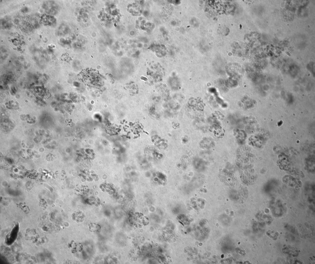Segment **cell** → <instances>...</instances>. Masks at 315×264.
I'll return each mask as SVG.
<instances>
[{
  "instance_id": "1",
  "label": "cell",
  "mask_w": 315,
  "mask_h": 264,
  "mask_svg": "<svg viewBox=\"0 0 315 264\" xmlns=\"http://www.w3.org/2000/svg\"><path fill=\"white\" fill-rule=\"evenodd\" d=\"M82 79L87 84L95 86L99 83V76L98 73L92 70L83 71L81 74Z\"/></svg>"
},
{
  "instance_id": "3",
  "label": "cell",
  "mask_w": 315,
  "mask_h": 264,
  "mask_svg": "<svg viewBox=\"0 0 315 264\" xmlns=\"http://www.w3.org/2000/svg\"><path fill=\"white\" fill-rule=\"evenodd\" d=\"M90 227V229L92 231H97L100 229L99 226L95 224H92Z\"/></svg>"
},
{
  "instance_id": "2",
  "label": "cell",
  "mask_w": 315,
  "mask_h": 264,
  "mask_svg": "<svg viewBox=\"0 0 315 264\" xmlns=\"http://www.w3.org/2000/svg\"><path fill=\"white\" fill-rule=\"evenodd\" d=\"M209 130L215 137L218 138H221L224 135V130L221 125L218 124H213L210 127Z\"/></svg>"
}]
</instances>
